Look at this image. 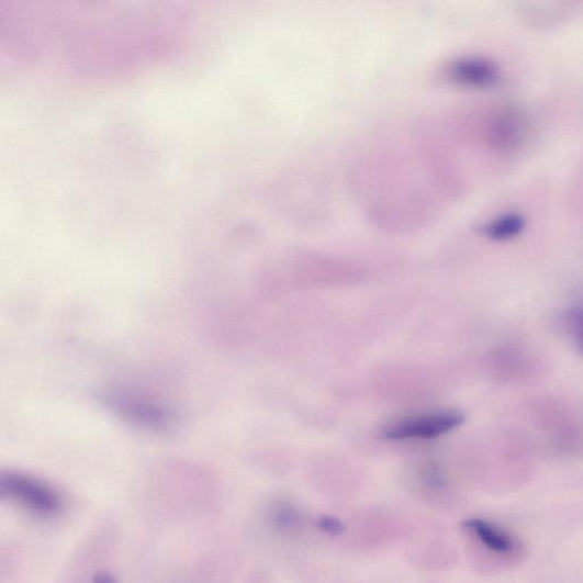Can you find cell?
Instances as JSON below:
<instances>
[{
  "mask_svg": "<svg viewBox=\"0 0 583 583\" xmlns=\"http://www.w3.org/2000/svg\"><path fill=\"white\" fill-rule=\"evenodd\" d=\"M10 4L0 10L9 27L10 56L58 74H131L168 53L178 38L179 14L167 10L79 8L67 4Z\"/></svg>",
  "mask_w": 583,
  "mask_h": 583,
  "instance_id": "cell-1",
  "label": "cell"
},
{
  "mask_svg": "<svg viewBox=\"0 0 583 583\" xmlns=\"http://www.w3.org/2000/svg\"><path fill=\"white\" fill-rule=\"evenodd\" d=\"M0 496L3 501L19 503L42 516H54L64 508L56 491L36 478L8 473L0 479Z\"/></svg>",
  "mask_w": 583,
  "mask_h": 583,
  "instance_id": "cell-2",
  "label": "cell"
},
{
  "mask_svg": "<svg viewBox=\"0 0 583 583\" xmlns=\"http://www.w3.org/2000/svg\"><path fill=\"white\" fill-rule=\"evenodd\" d=\"M464 422L458 412H441L397 421L385 427L388 440L434 439L446 435Z\"/></svg>",
  "mask_w": 583,
  "mask_h": 583,
  "instance_id": "cell-3",
  "label": "cell"
},
{
  "mask_svg": "<svg viewBox=\"0 0 583 583\" xmlns=\"http://www.w3.org/2000/svg\"><path fill=\"white\" fill-rule=\"evenodd\" d=\"M466 527L472 536L495 554L502 557H517L519 554L520 545L517 538L501 527L481 518L468 519Z\"/></svg>",
  "mask_w": 583,
  "mask_h": 583,
  "instance_id": "cell-4",
  "label": "cell"
},
{
  "mask_svg": "<svg viewBox=\"0 0 583 583\" xmlns=\"http://www.w3.org/2000/svg\"><path fill=\"white\" fill-rule=\"evenodd\" d=\"M450 75L459 83L480 88L493 86L498 80V71L493 65L473 57L457 60Z\"/></svg>",
  "mask_w": 583,
  "mask_h": 583,
  "instance_id": "cell-5",
  "label": "cell"
},
{
  "mask_svg": "<svg viewBox=\"0 0 583 583\" xmlns=\"http://www.w3.org/2000/svg\"><path fill=\"white\" fill-rule=\"evenodd\" d=\"M115 407L121 414L137 423L156 427L169 425V416L155 406L139 404L128 399H116Z\"/></svg>",
  "mask_w": 583,
  "mask_h": 583,
  "instance_id": "cell-6",
  "label": "cell"
},
{
  "mask_svg": "<svg viewBox=\"0 0 583 583\" xmlns=\"http://www.w3.org/2000/svg\"><path fill=\"white\" fill-rule=\"evenodd\" d=\"M518 116L506 114L498 117L493 127L490 128V138L500 147H513L524 136V125Z\"/></svg>",
  "mask_w": 583,
  "mask_h": 583,
  "instance_id": "cell-7",
  "label": "cell"
},
{
  "mask_svg": "<svg viewBox=\"0 0 583 583\" xmlns=\"http://www.w3.org/2000/svg\"><path fill=\"white\" fill-rule=\"evenodd\" d=\"M525 227L526 220L519 214L511 213L490 223L483 232L491 239L508 240L524 232Z\"/></svg>",
  "mask_w": 583,
  "mask_h": 583,
  "instance_id": "cell-8",
  "label": "cell"
},
{
  "mask_svg": "<svg viewBox=\"0 0 583 583\" xmlns=\"http://www.w3.org/2000/svg\"><path fill=\"white\" fill-rule=\"evenodd\" d=\"M567 324L578 351L583 356V304L573 306L567 316Z\"/></svg>",
  "mask_w": 583,
  "mask_h": 583,
  "instance_id": "cell-9",
  "label": "cell"
},
{
  "mask_svg": "<svg viewBox=\"0 0 583 583\" xmlns=\"http://www.w3.org/2000/svg\"><path fill=\"white\" fill-rule=\"evenodd\" d=\"M93 583H117V582L111 573L102 571V572H99L94 576Z\"/></svg>",
  "mask_w": 583,
  "mask_h": 583,
  "instance_id": "cell-10",
  "label": "cell"
}]
</instances>
